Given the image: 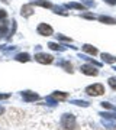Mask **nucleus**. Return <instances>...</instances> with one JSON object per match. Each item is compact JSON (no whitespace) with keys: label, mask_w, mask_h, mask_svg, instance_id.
<instances>
[{"label":"nucleus","mask_w":116,"mask_h":130,"mask_svg":"<svg viewBox=\"0 0 116 130\" xmlns=\"http://www.w3.org/2000/svg\"><path fill=\"white\" fill-rule=\"evenodd\" d=\"M100 104H102L103 108H109V110H113V111H116V106H112L109 101H103V103H100Z\"/></svg>","instance_id":"obj_21"},{"label":"nucleus","mask_w":116,"mask_h":130,"mask_svg":"<svg viewBox=\"0 0 116 130\" xmlns=\"http://www.w3.org/2000/svg\"><path fill=\"white\" fill-rule=\"evenodd\" d=\"M3 111H5V108H3V107L0 106V114H3Z\"/></svg>","instance_id":"obj_31"},{"label":"nucleus","mask_w":116,"mask_h":130,"mask_svg":"<svg viewBox=\"0 0 116 130\" xmlns=\"http://www.w3.org/2000/svg\"><path fill=\"white\" fill-rule=\"evenodd\" d=\"M52 9L55 10V13H60V14H64V16H65V14H67V13H65V10H64V9H62V7H60V6H52Z\"/></svg>","instance_id":"obj_23"},{"label":"nucleus","mask_w":116,"mask_h":130,"mask_svg":"<svg viewBox=\"0 0 116 130\" xmlns=\"http://www.w3.org/2000/svg\"><path fill=\"white\" fill-rule=\"evenodd\" d=\"M65 7H68V9H77V10H86V6L84 5H81V3H74V2L67 3Z\"/></svg>","instance_id":"obj_11"},{"label":"nucleus","mask_w":116,"mask_h":130,"mask_svg":"<svg viewBox=\"0 0 116 130\" xmlns=\"http://www.w3.org/2000/svg\"><path fill=\"white\" fill-rule=\"evenodd\" d=\"M35 61H38L39 64H51L52 61H54V56L48 55V54H42V52H39V54L35 55Z\"/></svg>","instance_id":"obj_4"},{"label":"nucleus","mask_w":116,"mask_h":130,"mask_svg":"<svg viewBox=\"0 0 116 130\" xmlns=\"http://www.w3.org/2000/svg\"><path fill=\"white\" fill-rule=\"evenodd\" d=\"M102 124L106 129H116V117H103Z\"/></svg>","instance_id":"obj_7"},{"label":"nucleus","mask_w":116,"mask_h":130,"mask_svg":"<svg viewBox=\"0 0 116 130\" xmlns=\"http://www.w3.org/2000/svg\"><path fill=\"white\" fill-rule=\"evenodd\" d=\"M99 20L103 22V23H107V25H115L116 20L113 18H107V16H99Z\"/></svg>","instance_id":"obj_16"},{"label":"nucleus","mask_w":116,"mask_h":130,"mask_svg":"<svg viewBox=\"0 0 116 130\" xmlns=\"http://www.w3.org/2000/svg\"><path fill=\"white\" fill-rule=\"evenodd\" d=\"M58 65H60V67H64L67 72H73V70H71V64H70L68 61H58Z\"/></svg>","instance_id":"obj_18"},{"label":"nucleus","mask_w":116,"mask_h":130,"mask_svg":"<svg viewBox=\"0 0 116 130\" xmlns=\"http://www.w3.org/2000/svg\"><path fill=\"white\" fill-rule=\"evenodd\" d=\"M31 5H39V6H42V7H52V5L49 2H46V0H35Z\"/></svg>","instance_id":"obj_17"},{"label":"nucleus","mask_w":116,"mask_h":130,"mask_svg":"<svg viewBox=\"0 0 116 130\" xmlns=\"http://www.w3.org/2000/svg\"><path fill=\"white\" fill-rule=\"evenodd\" d=\"M109 85H110L113 90H116V77H110V78H109Z\"/></svg>","instance_id":"obj_24"},{"label":"nucleus","mask_w":116,"mask_h":130,"mask_svg":"<svg viewBox=\"0 0 116 130\" xmlns=\"http://www.w3.org/2000/svg\"><path fill=\"white\" fill-rule=\"evenodd\" d=\"M22 98L26 103H31L35 100H39V95L36 93H32V91H22Z\"/></svg>","instance_id":"obj_6"},{"label":"nucleus","mask_w":116,"mask_h":130,"mask_svg":"<svg viewBox=\"0 0 116 130\" xmlns=\"http://www.w3.org/2000/svg\"><path fill=\"white\" fill-rule=\"evenodd\" d=\"M83 51H86L87 54H90V55H96V54H97V49L94 46H92V45H87V43L83 45Z\"/></svg>","instance_id":"obj_15"},{"label":"nucleus","mask_w":116,"mask_h":130,"mask_svg":"<svg viewBox=\"0 0 116 130\" xmlns=\"http://www.w3.org/2000/svg\"><path fill=\"white\" fill-rule=\"evenodd\" d=\"M36 30H38L39 35H42V36H51L52 33H54V29L46 23H39L38 28H36Z\"/></svg>","instance_id":"obj_3"},{"label":"nucleus","mask_w":116,"mask_h":130,"mask_svg":"<svg viewBox=\"0 0 116 130\" xmlns=\"http://www.w3.org/2000/svg\"><path fill=\"white\" fill-rule=\"evenodd\" d=\"M45 100H46V103H48V106H57V104H58V100H57V98H54L52 95L46 97Z\"/></svg>","instance_id":"obj_19"},{"label":"nucleus","mask_w":116,"mask_h":130,"mask_svg":"<svg viewBox=\"0 0 116 130\" xmlns=\"http://www.w3.org/2000/svg\"><path fill=\"white\" fill-rule=\"evenodd\" d=\"M80 71L83 72V74H86V75H93V77H96V75L99 74V71L93 67V65H88V64H86V65H81V68H80Z\"/></svg>","instance_id":"obj_5"},{"label":"nucleus","mask_w":116,"mask_h":130,"mask_svg":"<svg viewBox=\"0 0 116 130\" xmlns=\"http://www.w3.org/2000/svg\"><path fill=\"white\" fill-rule=\"evenodd\" d=\"M102 59H103V62H107V64H115V62H116V56L110 55V54H105V52H103V54H102Z\"/></svg>","instance_id":"obj_10"},{"label":"nucleus","mask_w":116,"mask_h":130,"mask_svg":"<svg viewBox=\"0 0 116 130\" xmlns=\"http://www.w3.org/2000/svg\"><path fill=\"white\" fill-rule=\"evenodd\" d=\"M2 2H5V3H7V2H9V0H2Z\"/></svg>","instance_id":"obj_32"},{"label":"nucleus","mask_w":116,"mask_h":130,"mask_svg":"<svg viewBox=\"0 0 116 130\" xmlns=\"http://www.w3.org/2000/svg\"><path fill=\"white\" fill-rule=\"evenodd\" d=\"M71 104H75V106H81V107H88L87 101H83V100H73Z\"/></svg>","instance_id":"obj_20"},{"label":"nucleus","mask_w":116,"mask_h":130,"mask_svg":"<svg viewBox=\"0 0 116 130\" xmlns=\"http://www.w3.org/2000/svg\"><path fill=\"white\" fill-rule=\"evenodd\" d=\"M83 18H86V19H94L96 16H94V14H83Z\"/></svg>","instance_id":"obj_30"},{"label":"nucleus","mask_w":116,"mask_h":130,"mask_svg":"<svg viewBox=\"0 0 116 130\" xmlns=\"http://www.w3.org/2000/svg\"><path fill=\"white\" fill-rule=\"evenodd\" d=\"M20 14H22L23 18H29L31 14H33V7H32V5H25V6H22Z\"/></svg>","instance_id":"obj_8"},{"label":"nucleus","mask_w":116,"mask_h":130,"mask_svg":"<svg viewBox=\"0 0 116 130\" xmlns=\"http://www.w3.org/2000/svg\"><path fill=\"white\" fill-rule=\"evenodd\" d=\"M83 2H84V6H88V7L94 6V2L93 0H83Z\"/></svg>","instance_id":"obj_26"},{"label":"nucleus","mask_w":116,"mask_h":130,"mask_svg":"<svg viewBox=\"0 0 116 130\" xmlns=\"http://www.w3.org/2000/svg\"><path fill=\"white\" fill-rule=\"evenodd\" d=\"M6 30H7V22H2V25H0V36H3Z\"/></svg>","instance_id":"obj_22"},{"label":"nucleus","mask_w":116,"mask_h":130,"mask_svg":"<svg viewBox=\"0 0 116 130\" xmlns=\"http://www.w3.org/2000/svg\"><path fill=\"white\" fill-rule=\"evenodd\" d=\"M105 93V87L102 84H93V85H88L86 88V94L88 95H93V97H97V95H102Z\"/></svg>","instance_id":"obj_2"},{"label":"nucleus","mask_w":116,"mask_h":130,"mask_svg":"<svg viewBox=\"0 0 116 130\" xmlns=\"http://www.w3.org/2000/svg\"><path fill=\"white\" fill-rule=\"evenodd\" d=\"M113 70H115V71H116V67H113Z\"/></svg>","instance_id":"obj_33"},{"label":"nucleus","mask_w":116,"mask_h":130,"mask_svg":"<svg viewBox=\"0 0 116 130\" xmlns=\"http://www.w3.org/2000/svg\"><path fill=\"white\" fill-rule=\"evenodd\" d=\"M6 18V10H0V19H5Z\"/></svg>","instance_id":"obj_29"},{"label":"nucleus","mask_w":116,"mask_h":130,"mask_svg":"<svg viewBox=\"0 0 116 130\" xmlns=\"http://www.w3.org/2000/svg\"><path fill=\"white\" fill-rule=\"evenodd\" d=\"M52 97L57 98V100L60 101V100H65V98L68 97V94H67V93H62V91H54V93H52Z\"/></svg>","instance_id":"obj_13"},{"label":"nucleus","mask_w":116,"mask_h":130,"mask_svg":"<svg viewBox=\"0 0 116 130\" xmlns=\"http://www.w3.org/2000/svg\"><path fill=\"white\" fill-rule=\"evenodd\" d=\"M75 124H77V121H75V117L73 116V114L65 113V114L61 116V126H62L65 130H74Z\"/></svg>","instance_id":"obj_1"},{"label":"nucleus","mask_w":116,"mask_h":130,"mask_svg":"<svg viewBox=\"0 0 116 130\" xmlns=\"http://www.w3.org/2000/svg\"><path fill=\"white\" fill-rule=\"evenodd\" d=\"M107 5H112V6H115L116 5V0H105Z\"/></svg>","instance_id":"obj_28"},{"label":"nucleus","mask_w":116,"mask_h":130,"mask_svg":"<svg viewBox=\"0 0 116 130\" xmlns=\"http://www.w3.org/2000/svg\"><path fill=\"white\" fill-rule=\"evenodd\" d=\"M57 39H58V41H65V42H71V39H70V38L64 36V35H60V33H58V35H57Z\"/></svg>","instance_id":"obj_25"},{"label":"nucleus","mask_w":116,"mask_h":130,"mask_svg":"<svg viewBox=\"0 0 116 130\" xmlns=\"http://www.w3.org/2000/svg\"><path fill=\"white\" fill-rule=\"evenodd\" d=\"M79 58H81V59H86V61H88V62H90L92 65H96L97 68H100V67H102V64H100V62H97V61H94L93 58H88L87 55H81V54H80V55H79Z\"/></svg>","instance_id":"obj_14"},{"label":"nucleus","mask_w":116,"mask_h":130,"mask_svg":"<svg viewBox=\"0 0 116 130\" xmlns=\"http://www.w3.org/2000/svg\"><path fill=\"white\" fill-rule=\"evenodd\" d=\"M10 97V94H0V100H7Z\"/></svg>","instance_id":"obj_27"},{"label":"nucleus","mask_w":116,"mask_h":130,"mask_svg":"<svg viewBox=\"0 0 116 130\" xmlns=\"http://www.w3.org/2000/svg\"><path fill=\"white\" fill-rule=\"evenodd\" d=\"M15 59L19 61V62H28V61H31V55L29 54H18V55L15 56Z\"/></svg>","instance_id":"obj_12"},{"label":"nucleus","mask_w":116,"mask_h":130,"mask_svg":"<svg viewBox=\"0 0 116 130\" xmlns=\"http://www.w3.org/2000/svg\"><path fill=\"white\" fill-rule=\"evenodd\" d=\"M48 48L52 49V51H60V52H64L65 49H67L65 45H60V43H55V42H49V43H48Z\"/></svg>","instance_id":"obj_9"}]
</instances>
